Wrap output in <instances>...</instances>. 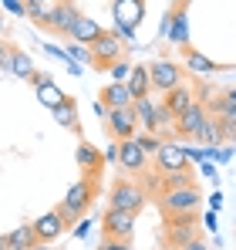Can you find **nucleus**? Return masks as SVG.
<instances>
[{"mask_svg": "<svg viewBox=\"0 0 236 250\" xmlns=\"http://www.w3.org/2000/svg\"><path fill=\"white\" fill-rule=\"evenodd\" d=\"M98 183H101V176H84V172H81V179H75V183H71V189L64 193V200L54 207L58 213H61L64 227H75L81 216L91 209L95 196H98Z\"/></svg>", "mask_w": 236, "mask_h": 250, "instance_id": "f257e3e1", "label": "nucleus"}, {"mask_svg": "<svg viewBox=\"0 0 236 250\" xmlns=\"http://www.w3.org/2000/svg\"><path fill=\"white\" fill-rule=\"evenodd\" d=\"M202 203V193H199L196 183L189 186H176V189H158V209L165 216H186V213H196Z\"/></svg>", "mask_w": 236, "mask_h": 250, "instance_id": "f03ea898", "label": "nucleus"}, {"mask_svg": "<svg viewBox=\"0 0 236 250\" xmlns=\"http://www.w3.org/2000/svg\"><path fill=\"white\" fill-rule=\"evenodd\" d=\"M112 14H115V34L121 41H132L138 21H142V14H145V0H115Z\"/></svg>", "mask_w": 236, "mask_h": 250, "instance_id": "7ed1b4c3", "label": "nucleus"}, {"mask_svg": "<svg viewBox=\"0 0 236 250\" xmlns=\"http://www.w3.org/2000/svg\"><path fill=\"white\" fill-rule=\"evenodd\" d=\"M88 47H91V68H98V71H108L118 58H125V44H121V38L115 31H105L98 41L88 44Z\"/></svg>", "mask_w": 236, "mask_h": 250, "instance_id": "20e7f679", "label": "nucleus"}, {"mask_svg": "<svg viewBox=\"0 0 236 250\" xmlns=\"http://www.w3.org/2000/svg\"><path fill=\"white\" fill-rule=\"evenodd\" d=\"M108 207L138 213V209L145 207V189H142L138 183H132V179H125V176H121L115 186L108 189Z\"/></svg>", "mask_w": 236, "mask_h": 250, "instance_id": "39448f33", "label": "nucleus"}, {"mask_svg": "<svg viewBox=\"0 0 236 250\" xmlns=\"http://www.w3.org/2000/svg\"><path fill=\"white\" fill-rule=\"evenodd\" d=\"M156 163V172L158 176H169V172H179V169H189V156H186V149L176 142V139H162V146H158V152L152 156Z\"/></svg>", "mask_w": 236, "mask_h": 250, "instance_id": "423d86ee", "label": "nucleus"}, {"mask_svg": "<svg viewBox=\"0 0 236 250\" xmlns=\"http://www.w3.org/2000/svg\"><path fill=\"white\" fill-rule=\"evenodd\" d=\"M101 233H105V240H125L128 244L135 233V213L108 207V213L101 216Z\"/></svg>", "mask_w": 236, "mask_h": 250, "instance_id": "0eeeda50", "label": "nucleus"}, {"mask_svg": "<svg viewBox=\"0 0 236 250\" xmlns=\"http://www.w3.org/2000/svg\"><path fill=\"white\" fill-rule=\"evenodd\" d=\"M182 78H186V71L176 61H169V58H158V61L149 64V82H152V88H156L158 95L172 91L176 84H182Z\"/></svg>", "mask_w": 236, "mask_h": 250, "instance_id": "6e6552de", "label": "nucleus"}, {"mask_svg": "<svg viewBox=\"0 0 236 250\" xmlns=\"http://www.w3.org/2000/svg\"><path fill=\"white\" fill-rule=\"evenodd\" d=\"M118 166L125 176H145L149 172V156L138 149L135 139H118Z\"/></svg>", "mask_w": 236, "mask_h": 250, "instance_id": "1a4fd4ad", "label": "nucleus"}, {"mask_svg": "<svg viewBox=\"0 0 236 250\" xmlns=\"http://www.w3.org/2000/svg\"><path fill=\"white\" fill-rule=\"evenodd\" d=\"M199 237V216L196 213H186V216H165V244L169 247H179L186 240Z\"/></svg>", "mask_w": 236, "mask_h": 250, "instance_id": "9d476101", "label": "nucleus"}, {"mask_svg": "<svg viewBox=\"0 0 236 250\" xmlns=\"http://www.w3.org/2000/svg\"><path fill=\"white\" fill-rule=\"evenodd\" d=\"M31 230H34L38 244H54L68 227H64V220H61V213H58V209H47L44 216H34V220H31Z\"/></svg>", "mask_w": 236, "mask_h": 250, "instance_id": "9b49d317", "label": "nucleus"}, {"mask_svg": "<svg viewBox=\"0 0 236 250\" xmlns=\"http://www.w3.org/2000/svg\"><path fill=\"white\" fill-rule=\"evenodd\" d=\"M108 132H112V139H132V135L138 132V115H135V108H132V105H125V108H108Z\"/></svg>", "mask_w": 236, "mask_h": 250, "instance_id": "f8f14e48", "label": "nucleus"}, {"mask_svg": "<svg viewBox=\"0 0 236 250\" xmlns=\"http://www.w3.org/2000/svg\"><path fill=\"white\" fill-rule=\"evenodd\" d=\"M78 17H81V10L75 7V3H71V0H58V3L51 7V21H47V27H51L54 34H61V38H68Z\"/></svg>", "mask_w": 236, "mask_h": 250, "instance_id": "ddd939ff", "label": "nucleus"}, {"mask_svg": "<svg viewBox=\"0 0 236 250\" xmlns=\"http://www.w3.org/2000/svg\"><path fill=\"white\" fill-rule=\"evenodd\" d=\"M202 119H206V105H202L199 98H193L189 108H182V112L176 115V122H172V135H196L199 125H202Z\"/></svg>", "mask_w": 236, "mask_h": 250, "instance_id": "4468645a", "label": "nucleus"}, {"mask_svg": "<svg viewBox=\"0 0 236 250\" xmlns=\"http://www.w3.org/2000/svg\"><path fill=\"white\" fill-rule=\"evenodd\" d=\"M75 163H78V169L84 172V176H101V169H105V156H101L91 142H84V139H81V142H78V152H75Z\"/></svg>", "mask_w": 236, "mask_h": 250, "instance_id": "2eb2a0df", "label": "nucleus"}, {"mask_svg": "<svg viewBox=\"0 0 236 250\" xmlns=\"http://www.w3.org/2000/svg\"><path fill=\"white\" fill-rule=\"evenodd\" d=\"M165 34H169V41H172V44L189 47V21H186V7H182V3L169 14V21H165Z\"/></svg>", "mask_w": 236, "mask_h": 250, "instance_id": "dca6fc26", "label": "nucleus"}, {"mask_svg": "<svg viewBox=\"0 0 236 250\" xmlns=\"http://www.w3.org/2000/svg\"><path fill=\"white\" fill-rule=\"evenodd\" d=\"M0 64H3L10 75H17L20 82H27V78L38 71V68H34V58H31V54H24V51H17V47H14V51H7Z\"/></svg>", "mask_w": 236, "mask_h": 250, "instance_id": "f3484780", "label": "nucleus"}, {"mask_svg": "<svg viewBox=\"0 0 236 250\" xmlns=\"http://www.w3.org/2000/svg\"><path fill=\"white\" fill-rule=\"evenodd\" d=\"M34 244H38V237H34L31 223H20L17 230H10V233L0 237V250H31Z\"/></svg>", "mask_w": 236, "mask_h": 250, "instance_id": "a211bd4d", "label": "nucleus"}, {"mask_svg": "<svg viewBox=\"0 0 236 250\" xmlns=\"http://www.w3.org/2000/svg\"><path fill=\"white\" fill-rule=\"evenodd\" d=\"M51 115H54V122L61 125V128H71L75 135H81V122H78V102H75V98H64V102H58V105L51 108Z\"/></svg>", "mask_w": 236, "mask_h": 250, "instance_id": "6ab92c4d", "label": "nucleus"}, {"mask_svg": "<svg viewBox=\"0 0 236 250\" xmlns=\"http://www.w3.org/2000/svg\"><path fill=\"white\" fill-rule=\"evenodd\" d=\"M105 34V27L98 24V21H91V17H84L81 14L78 21H75V27H71V34H68V41H78V44H95L98 38Z\"/></svg>", "mask_w": 236, "mask_h": 250, "instance_id": "aec40b11", "label": "nucleus"}, {"mask_svg": "<svg viewBox=\"0 0 236 250\" xmlns=\"http://www.w3.org/2000/svg\"><path fill=\"white\" fill-rule=\"evenodd\" d=\"M98 102H105L108 108H125V105H132L135 98H132V91H128L125 82H108L98 91Z\"/></svg>", "mask_w": 236, "mask_h": 250, "instance_id": "412c9836", "label": "nucleus"}, {"mask_svg": "<svg viewBox=\"0 0 236 250\" xmlns=\"http://www.w3.org/2000/svg\"><path fill=\"white\" fill-rule=\"evenodd\" d=\"M193 98H196V95H193V88H189V84H176L172 91H165V95H162V105H165V112L176 119L182 108H189V102H193Z\"/></svg>", "mask_w": 236, "mask_h": 250, "instance_id": "4be33fe9", "label": "nucleus"}, {"mask_svg": "<svg viewBox=\"0 0 236 250\" xmlns=\"http://www.w3.org/2000/svg\"><path fill=\"white\" fill-rule=\"evenodd\" d=\"M125 84H128L132 98H145V95H152V82H149V68H145V64H132V75L125 78Z\"/></svg>", "mask_w": 236, "mask_h": 250, "instance_id": "5701e85b", "label": "nucleus"}, {"mask_svg": "<svg viewBox=\"0 0 236 250\" xmlns=\"http://www.w3.org/2000/svg\"><path fill=\"white\" fill-rule=\"evenodd\" d=\"M182 54H186V68H189V71H196V75H213V71H216V61H209L206 54H199L193 44L182 47Z\"/></svg>", "mask_w": 236, "mask_h": 250, "instance_id": "b1692460", "label": "nucleus"}, {"mask_svg": "<svg viewBox=\"0 0 236 250\" xmlns=\"http://www.w3.org/2000/svg\"><path fill=\"white\" fill-rule=\"evenodd\" d=\"M34 91H38V102L44 105V108H54L58 102H64V98H68V95H64V91H61V88L54 84V78H47L44 84H38Z\"/></svg>", "mask_w": 236, "mask_h": 250, "instance_id": "393cba45", "label": "nucleus"}, {"mask_svg": "<svg viewBox=\"0 0 236 250\" xmlns=\"http://www.w3.org/2000/svg\"><path fill=\"white\" fill-rule=\"evenodd\" d=\"M193 139H199L202 146H219V122H216V115L206 112V119H202V125H199V132Z\"/></svg>", "mask_w": 236, "mask_h": 250, "instance_id": "a878e982", "label": "nucleus"}, {"mask_svg": "<svg viewBox=\"0 0 236 250\" xmlns=\"http://www.w3.org/2000/svg\"><path fill=\"white\" fill-rule=\"evenodd\" d=\"M27 7H24V17H31L38 27H47V21H51V7L54 3H44V0H24Z\"/></svg>", "mask_w": 236, "mask_h": 250, "instance_id": "bb28decb", "label": "nucleus"}, {"mask_svg": "<svg viewBox=\"0 0 236 250\" xmlns=\"http://www.w3.org/2000/svg\"><path fill=\"white\" fill-rule=\"evenodd\" d=\"M132 139L138 142V149H142V152H145L149 159L156 156V152H158V146H162V139H158V132H145V128H138V132H135Z\"/></svg>", "mask_w": 236, "mask_h": 250, "instance_id": "cd10ccee", "label": "nucleus"}, {"mask_svg": "<svg viewBox=\"0 0 236 250\" xmlns=\"http://www.w3.org/2000/svg\"><path fill=\"white\" fill-rule=\"evenodd\" d=\"M158 179H162V183H158L162 189H176V186H189V183H196L189 169H179V172H169V176H158Z\"/></svg>", "mask_w": 236, "mask_h": 250, "instance_id": "c85d7f7f", "label": "nucleus"}, {"mask_svg": "<svg viewBox=\"0 0 236 250\" xmlns=\"http://www.w3.org/2000/svg\"><path fill=\"white\" fill-rule=\"evenodd\" d=\"M64 54H68L71 61H78V64H91V47H88V44L68 41V47H64Z\"/></svg>", "mask_w": 236, "mask_h": 250, "instance_id": "c756f323", "label": "nucleus"}, {"mask_svg": "<svg viewBox=\"0 0 236 250\" xmlns=\"http://www.w3.org/2000/svg\"><path fill=\"white\" fill-rule=\"evenodd\" d=\"M108 71H112V78H115V82H125V78L132 75V64H128V58H118Z\"/></svg>", "mask_w": 236, "mask_h": 250, "instance_id": "7c9ffc66", "label": "nucleus"}, {"mask_svg": "<svg viewBox=\"0 0 236 250\" xmlns=\"http://www.w3.org/2000/svg\"><path fill=\"white\" fill-rule=\"evenodd\" d=\"M172 250H209V244L202 237H193V240H186V244H179V247H172Z\"/></svg>", "mask_w": 236, "mask_h": 250, "instance_id": "2f4dec72", "label": "nucleus"}, {"mask_svg": "<svg viewBox=\"0 0 236 250\" xmlns=\"http://www.w3.org/2000/svg\"><path fill=\"white\" fill-rule=\"evenodd\" d=\"M24 7H27L24 0H3V10H7V14H17V17H24Z\"/></svg>", "mask_w": 236, "mask_h": 250, "instance_id": "473e14b6", "label": "nucleus"}, {"mask_svg": "<svg viewBox=\"0 0 236 250\" xmlns=\"http://www.w3.org/2000/svg\"><path fill=\"white\" fill-rule=\"evenodd\" d=\"M101 156H105V163H118V139H112V142H108V149H105Z\"/></svg>", "mask_w": 236, "mask_h": 250, "instance_id": "72a5a7b5", "label": "nucleus"}, {"mask_svg": "<svg viewBox=\"0 0 236 250\" xmlns=\"http://www.w3.org/2000/svg\"><path fill=\"white\" fill-rule=\"evenodd\" d=\"M44 54H51V58H58V61H68L64 47H54V44H44Z\"/></svg>", "mask_w": 236, "mask_h": 250, "instance_id": "f704fd0d", "label": "nucleus"}, {"mask_svg": "<svg viewBox=\"0 0 236 250\" xmlns=\"http://www.w3.org/2000/svg\"><path fill=\"white\" fill-rule=\"evenodd\" d=\"M98 250H132V247H128L125 240H105V244H101Z\"/></svg>", "mask_w": 236, "mask_h": 250, "instance_id": "c9c22d12", "label": "nucleus"}, {"mask_svg": "<svg viewBox=\"0 0 236 250\" xmlns=\"http://www.w3.org/2000/svg\"><path fill=\"white\" fill-rule=\"evenodd\" d=\"M88 230H91V220H84V216H81L78 223H75V237H84Z\"/></svg>", "mask_w": 236, "mask_h": 250, "instance_id": "e433bc0d", "label": "nucleus"}, {"mask_svg": "<svg viewBox=\"0 0 236 250\" xmlns=\"http://www.w3.org/2000/svg\"><path fill=\"white\" fill-rule=\"evenodd\" d=\"M95 115H98V119H108V105H105V102H95Z\"/></svg>", "mask_w": 236, "mask_h": 250, "instance_id": "4c0bfd02", "label": "nucleus"}, {"mask_svg": "<svg viewBox=\"0 0 236 250\" xmlns=\"http://www.w3.org/2000/svg\"><path fill=\"white\" fill-rule=\"evenodd\" d=\"M206 230H216V209L206 213Z\"/></svg>", "mask_w": 236, "mask_h": 250, "instance_id": "58836bf2", "label": "nucleus"}, {"mask_svg": "<svg viewBox=\"0 0 236 250\" xmlns=\"http://www.w3.org/2000/svg\"><path fill=\"white\" fill-rule=\"evenodd\" d=\"M223 98H226V102H233V105H236V88H230V91H223Z\"/></svg>", "mask_w": 236, "mask_h": 250, "instance_id": "ea45409f", "label": "nucleus"}, {"mask_svg": "<svg viewBox=\"0 0 236 250\" xmlns=\"http://www.w3.org/2000/svg\"><path fill=\"white\" fill-rule=\"evenodd\" d=\"M31 250H51V244H34Z\"/></svg>", "mask_w": 236, "mask_h": 250, "instance_id": "a19ab883", "label": "nucleus"}, {"mask_svg": "<svg viewBox=\"0 0 236 250\" xmlns=\"http://www.w3.org/2000/svg\"><path fill=\"white\" fill-rule=\"evenodd\" d=\"M3 54H7V47H3V41H0V61H3Z\"/></svg>", "mask_w": 236, "mask_h": 250, "instance_id": "79ce46f5", "label": "nucleus"}, {"mask_svg": "<svg viewBox=\"0 0 236 250\" xmlns=\"http://www.w3.org/2000/svg\"><path fill=\"white\" fill-rule=\"evenodd\" d=\"M179 3H182V7H189V3H193V0H179Z\"/></svg>", "mask_w": 236, "mask_h": 250, "instance_id": "37998d69", "label": "nucleus"}, {"mask_svg": "<svg viewBox=\"0 0 236 250\" xmlns=\"http://www.w3.org/2000/svg\"><path fill=\"white\" fill-rule=\"evenodd\" d=\"M3 31H7V27H3V17H0V34H3Z\"/></svg>", "mask_w": 236, "mask_h": 250, "instance_id": "c03bdc74", "label": "nucleus"}, {"mask_svg": "<svg viewBox=\"0 0 236 250\" xmlns=\"http://www.w3.org/2000/svg\"><path fill=\"white\" fill-rule=\"evenodd\" d=\"M44 3H58V0H44Z\"/></svg>", "mask_w": 236, "mask_h": 250, "instance_id": "a18cd8bd", "label": "nucleus"}]
</instances>
